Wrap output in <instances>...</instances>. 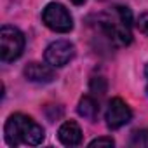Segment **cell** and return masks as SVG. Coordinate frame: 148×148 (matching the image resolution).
Masks as SVG:
<instances>
[{
  "instance_id": "52a82bcc",
  "label": "cell",
  "mask_w": 148,
  "mask_h": 148,
  "mask_svg": "<svg viewBox=\"0 0 148 148\" xmlns=\"http://www.w3.org/2000/svg\"><path fill=\"white\" fill-rule=\"evenodd\" d=\"M58 138L64 146H77L82 143V129L75 120H66L59 127Z\"/></svg>"
},
{
  "instance_id": "3957f363",
  "label": "cell",
  "mask_w": 148,
  "mask_h": 148,
  "mask_svg": "<svg viewBox=\"0 0 148 148\" xmlns=\"http://www.w3.org/2000/svg\"><path fill=\"white\" fill-rule=\"evenodd\" d=\"M25 49V35L14 26H2L0 30V54L2 61L9 63L18 59Z\"/></svg>"
},
{
  "instance_id": "8992f818",
  "label": "cell",
  "mask_w": 148,
  "mask_h": 148,
  "mask_svg": "<svg viewBox=\"0 0 148 148\" xmlns=\"http://www.w3.org/2000/svg\"><path fill=\"white\" fill-rule=\"evenodd\" d=\"M105 119H106V125L110 129H119L132 119V112H131V108L127 106V103L124 99L113 98L108 105Z\"/></svg>"
},
{
  "instance_id": "5bb4252c",
  "label": "cell",
  "mask_w": 148,
  "mask_h": 148,
  "mask_svg": "<svg viewBox=\"0 0 148 148\" xmlns=\"http://www.w3.org/2000/svg\"><path fill=\"white\" fill-rule=\"evenodd\" d=\"M145 77H146V94H148V64L145 66Z\"/></svg>"
},
{
  "instance_id": "7c38bea8",
  "label": "cell",
  "mask_w": 148,
  "mask_h": 148,
  "mask_svg": "<svg viewBox=\"0 0 148 148\" xmlns=\"http://www.w3.org/2000/svg\"><path fill=\"white\" fill-rule=\"evenodd\" d=\"M113 145H115V141L112 138H98L89 143V146H113Z\"/></svg>"
},
{
  "instance_id": "30bf717a",
  "label": "cell",
  "mask_w": 148,
  "mask_h": 148,
  "mask_svg": "<svg viewBox=\"0 0 148 148\" xmlns=\"http://www.w3.org/2000/svg\"><path fill=\"white\" fill-rule=\"evenodd\" d=\"M131 145H134V146H148V131L146 129L134 131L132 138H131Z\"/></svg>"
},
{
  "instance_id": "4fadbf2b",
  "label": "cell",
  "mask_w": 148,
  "mask_h": 148,
  "mask_svg": "<svg viewBox=\"0 0 148 148\" xmlns=\"http://www.w3.org/2000/svg\"><path fill=\"white\" fill-rule=\"evenodd\" d=\"M138 28H139V32H143V33L148 37V12H145V14L139 16V19H138Z\"/></svg>"
},
{
  "instance_id": "9a60e30c",
  "label": "cell",
  "mask_w": 148,
  "mask_h": 148,
  "mask_svg": "<svg viewBox=\"0 0 148 148\" xmlns=\"http://www.w3.org/2000/svg\"><path fill=\"white\" fill-rule=\"evenodd\" d=\"M70 2H71V4H75V5H82L86 0H70Z\"/></svg>"
},
{
  "instance_id": "6da1fadb",
  "label": "cell",
  "mask_w": 148,
  "mask_h": 148,
  "mask_svg": "<svg viewBox=\"0 0 148 148\" xmlns=\"http://www.w3.org/2000/svg\"><path fill=\"white\" fill-rule=\"evenodd\" d=\"M131 23V11L124 5H115L98 16L96 26L113 45H129L132 40Z\"/></svg>"
},
{
  "instance_id": "277c9868",
  "label": "cell",
  "mask_w": 148,
  "mask_h": 148,
  "mask_svg": "<svg viewBox=\"0 0 148 148\" xmlns=\"http://www.w3.org/2000/svg\"><path fill=\"white\" fill-rule=\"evenodd\" d=\"M42 21L44 25L58 33H68L73 28V19L70 16V12L66 11V7H63L61 4H49L44 12H42Z\"/></svg>"
},
{
  "instance_id": "5b68a950",
  "label": "cell",
  "mask_w": 148,
  "mask_h": 148,
  "mask_svg": "<svg viewBox=\"0 0 148 148\" xmlns=\"http://www.w3.org/2000/svg\"><path fill=\"white\" fill-rule=\"evenodd\" d=\"M73 56H75V45L68 40H56L45 49V61L54 68L68 64Z\"/></svg>"
},
{
  "instance_id": "9c48e42d",
  "label": "cell",
  "mask_w": 148,
  "mask_h": 148,
  "mask_svg": "<svg viewBox=\"0 0 148 148\" xmlns=\"http://www.w3.org/2000/svg\"><path fill=\"white\" fill-rule=\"evenodd\" d=\"M77 112L80 117L87 119V120H94L99 113V105L94 98L91 96H84L80 101H79V106H77Z\"/></svg>"
},
{
  "instance_id": "8fae6325",
  "label": "cell",
  "mask_w": 148,
  "mask_h": 148,
  "mask_svg": "<svg viewBox=\"0 0 148 148\" xmlns=\"http://www.w3.org/2000/svg\"><path fill=\"white\" fill-rule=\"evenodd\" d=\"M91 91H92L94 94L103 96V94L106 92V82H105V79H103V77H94V79L91 80Z\"/></svg>"
},
{
  "instance_id": "7a4b0ae2",
  "label": "cell",
  "mask_w": 148,
  "mask_h": 148,
  "mask_svg": "<svg viewBox=\"0 0 148 148\" xmlns=\"http://www.w3.org/2000/svg\"><path fill=\"white\" fill-rule=\"evenodd\" d=\"M5 141L9 146L18 145H40L44 141V127L38 125L32 117L23 113H14L7 119L4 127Z\"/></svg>"
},
{
  "instance_id": "ba28073f",
  "label": "cell",
  "mask_w": 148,
  "mask_h": 148,
  "mask_svg": "<svg viewBox=\"0 0 148 148\" xmlns=\"http://www.w3.org/2000/svg\"><path fill=\"white\" fill-rule=\"evenodd\" d=\"M25 77L30 82H37V84H47L54 79V71L52 68L42 64V63H30L25 68Z\"/></svg>"
}]
</instances>
